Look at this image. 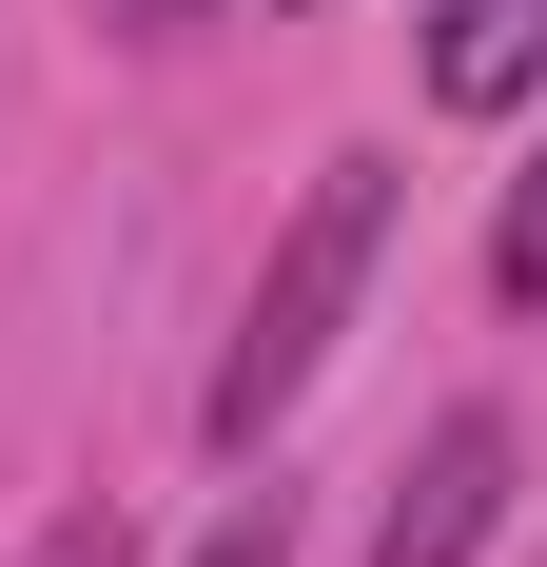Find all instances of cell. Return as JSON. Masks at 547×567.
<instances>
[{
	"mask_svg": "<svg viewBox=\"0 0 547 567\" xmlns=\"http://www.w3.org/2000/svg\"><path fill=\"white\" fill-rule=\"evenodd\" d=\"M391 255V157H313V196H293V235L255 255V313H235L216 392H196V431L216 451H255V431H293V392L332 372V333H352V293H372Z\"/></svg>",
	"mask_w": 547,
	"mask_h": 567,
	"instance_id": "6da1fadb",
	"label": "cell"
},
{
	"mask_svg": "<svg viewBox=\"0 0 547 567\" xmlns=\"http://www.w3.org/2000/svg\"><path fill=\"white\" fill-rule=\"evenodd\" d=\"M508 470H528L508 411H431V451H411V489L372 509V548H352V567H469V548L508 528Z\"/></svg>",
	"mask_w": 547,
	"mask_h": 567,
	"instance_id": "7a4b0ae2",
	"label": "cell"
},
{
	"mask_svg": "<svg viewBox=\"0 0 547 567\" xmlns=\"http://www.w3.org/2000/svg\"><path fill=\"white\" fill-rule=\"evenodd\" d=\"M411 99H431V117H528L547 99V0H431Z\"/></svg>",
	"mask_w": 547,
	"mask_h": 567,
	"instance_id": "3957f363",
	"label": "cell"
},
{
	"mask_svg": "<svg viewBox=\"0 0 547 567\" xmlns=\"http://www.w3.org/2000/svg\"><path fill=\"white\" fill-rule=\"evenodd\" d=\"M489 293H508V313H547V137H528V176L489 196Z\"/></svg>",
	"mask_w": 547,
	"mask_h": 567,
	"instance_id": "277c9868",
	"label": "cell"
},
{
	"mask_svg": "<svg viewBox=\"0 0 547 567\" xmlns=\"http://www.w3.org/2000/svg\"><path fill=\"white\" fill-rule=\"evenodd\" d=\"M196 567H293V528H274V489H255V509H216V528H196Z\"/></svg>",
	"mask_w": 547,
	"mask_h": 567,
	"instance_id": "5b68a950",
	"label": "cell"
},
{
	"mask_svg": "<svg viewBox=\"0 0 547 567\" xmlns=\"http://www.w3.org/2000/svg\"><path fill=\"white\" fill-rule=\"evenodd\" d=\"M20 567H137V548H117V509H59V528H40Z\"/></svg>",
	"mask_w": 547,
	"mask_h": 567,
	"instance_id": "8992f818",
	"label": "cell"
},
{
	"mask_svg": "<svg viewBox=\"0 0 547 567\" xmlns=\"http://www.w3.org/2000/svg\"><path fill=\"white\" fill-rule=\"evenodd\" d=\"M117 20H137V40H176V20H216V0H117Z\"/></svg>",
	"mask_w": 547,
	"mask_h": 567,
	"instance_id": "52a82bcc",
	"label": "cell"
}]
</instances>
